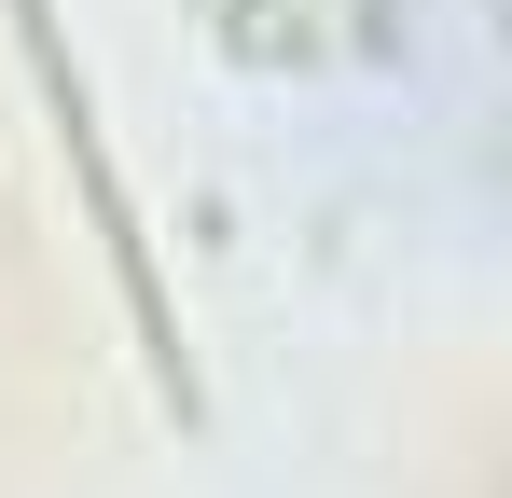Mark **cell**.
Listing matches in <instances>:
<instances>
[{"label": "cell", "instance_id": "cell-1", "mask_svg": "<svg viewBox=\"0 0 512 498\" xmlns=\"http://www.w3.org/2000/svg\"><path fill=\"white\" fill-rule=\"evenodd\" d=\"M14 42H28V70H42V111H56V139H70V180H84V208H97V249H111V277H125V305H139V360H153V388L194 415L180 305L153 291V236H139V208H125L111 153H97V97H84V70H70V42H56V0H14Z\"/></svg>", "mask_w": 512, "mask_h": 498}]
</instances>
